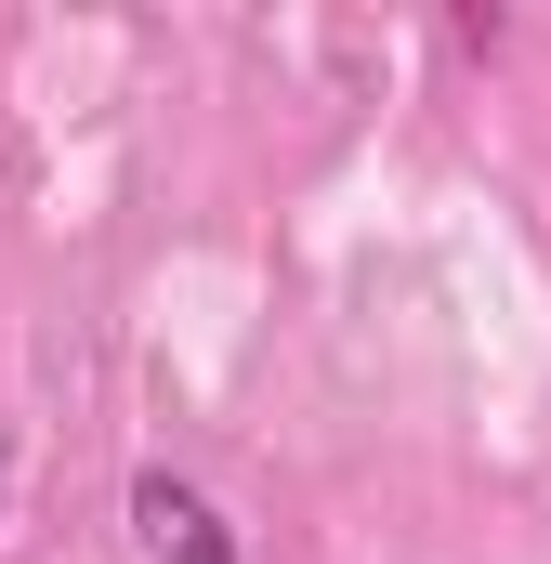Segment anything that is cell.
<instances>
[{"instance_id":"6da1fadb","label":"cell","mask_w":551,"mask_h":564,"mask_svg":"<svg viewBox=\"0 0 551 564\" xmlns=\"http://www.w3.org/2000/svg\"><path fill=\"white\" fill-rule=\"evenodd\" d=\"M132 539H144V564H250L237 525H224L184 473H132Z\"/></svg>"}]
</instances>
